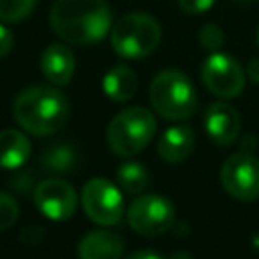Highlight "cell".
<instances>
[{
  "label": "cell",
  "instance_id": "3957f363",
  "mask_svg": "<svg viewBox=\"0 0 259 259\" xmlns=\"http://www.w3.org/2000/svg\"><path fill=\"white\" fill-rule=\"evenodd\" d=\"M150 103L164 119L180 121L196 111L198 95L184 73L176 69H164L150 83Z\"/></svg>",
  "mask_w": 259,
  "mask_h": 259
},
{
  "label": "cell",
  "instance_id": "4fadbf2b",
  "mask_svg": "<svg viewBox=\"0 0 259 259\" xmlns=\"http://www.w3.org/2000/svg\"><path fill=\"white\" fill-rule=\"evenodd\" d=\"M77 253L79 259H119L123 253V241L113 231H91L81 239Z\"/></svg>",
  "mask_w": 259,
  "mask_h": 259
},
{
  "label": "cell",
  "instance_id": "30bf717a",
  "mask_svg": "<svg viewBox=\"0 0 259 259\" xmlns=\"http://www.w3.org/2000/svg\"><path fill=\"white\" fill-rule=\"evenodd\" d=\"M36 208L51 221H67L77 208L75 188L63 178H47L34 188Z\"/></svg>",
  "mask_w": 259,
  "mask_h": 259
},
{
  "label": "cell",
  "instance_id": "ffe728a7",
  "mask_svg": "<svg viewBox=\"0 0 259 259\" xmlns=\"http://www.w3.org/2000/svg\"><path fill=\"white\" fill-rule=\"evenodd\" d=\"M18 219V204L16 200L6 194V192H0V231H6L10 229Z\"/></svg>",
  "mask_w": 259,
  "mask_h": 259
},
{
  "label": "cell",
  "instance_id": "44dd1931",
  "mask_svg": "<svg viewBox=\"0 0 259 259\" xmlns=\"http://www.w3.org/2000/svg\"><path fill=\"white\" fill-rule=\"evenodd\" d=\"M198 38H200V45L208 51H217L221 45H223V30L217 26V24H204L198 32Z\"/></svg>",
  "mask_w": 259,
  "mask_h": 259
},
{
  "label": "cell",
  "instance_id": "8fae6325",
  "mask_svg": "<svg viewBox=\"0 0 259 259\" xmlns=\"http://www.w3.org/2000/svg\"><path fill=\"white\" fill-rule=\"evenodd\" d=\"M204 130L217 146H231L241 130L239 111L225 101L208 105L204 111Z\"/></svg>",
  "mask_w": 259,
  "mask_h": 259
},
{
  "label": "cell",
  "instance_id": "603a6c76",
  "mask_svg": "<svg viewBox=\"0 0 259 259\" xmlns=\"http://www.w3.org/2000/svg\"><path fill=\"white\" fill-rule=\"evenodd\" d=\"M12 49V32L8 30V26H4L0 22V59L6 57Z\"/></svg>",
  "mask_w": 259,
  "mask_h": 259
},
{
  "label": "cell",
  "instance_id": "5bb4252c",
  "mask_svg": "<svg viewBox=\"0 0 259 259\" xmlns=\"http://www.w3.org/2000/svg\"><path fill=\"white\" fill-rule=\"evenodd\" d=\"M194 148V132L188 125L168 127L158 140V154L168 164H178L190 156Z\"/></svg>",
  "mask_w": 259,
  "mask_h": 259
},
{
  "label": "cell",
  "instance_id": "ba28073f",
  "mask_svg": "<svg viewBox=\"0 0 259 259\" xmlns=\"http://www.w3.org/2000/svg\"><path fill=\"white\" fill-rule=\"evenodd\" d=\"M200 77H202L204 87L212 95L225 97V99L237 97L245 87L243 67L239 65L237 59H233L227 53L212 51L200 67Z\"/></svg>",
  "mask_w": 259,
  "mask_h": 259
},
{
  "label": "cell",
  "instance_id": "8992f818",
  "mask_svg": "<svg viewBox=\"0 0 259 259\" xmlns=\"http://www.w3.org/2000/svg\"><path fill=\"white\" fill-rule=\"evenodd\" d=\"M81 206L87 219L101 227L117 225L123 217V196L119 188L99 176L83 184Z\"/></svg>",
  "mask_w": 259,
  "mask_h": 259
},
{
  "label": "cell",
  "instance_id": "6da1fadb",
  "mask_svg": "<svg viewBox=\"0 0 259 259\" xmlns=\"http://www.w3.org/2000/svg\"><path fill=\"white\" fill-rule=\"evenodd\" d=\"M49 22L55 34L71 45L99 42L113 26L105 0H57Z\"/></svg>",
  "mask_w": 259,
  "mask_h": 259
},
{
  "label": "cell",
  "instance_id": "7402d4cb",
  "mask_svg": "<svg viewBox=\"0 0 259 259\" xmlns=\"http://www.w3.org/2000/svg\"><path fill=\"white\" fill-rule=\"evenodd\" d=\"M178 4L188 14H202L214 4V0H178Z\"/></svg>",
  "mask_w": 259,
  "mask_h": 259
},
{
  "label": "cell",
  "instance_id": "484cf974",
  "mask_svg": "<svg viewBox=\"0 0 259 259\" xmlns=\"http://www.w3.org/2000/svg\"><path fill=\"white\" fill-rule=\"evenodd\" d=\"M170 259H192L188 253H184V251H178V253H174Z\"/></svg>",
  "mask_w": 259,
  "mask_h": 259
},
{
  "label": "cell",
  "instance_id": "7c38bea8",
  "mask_svg": "<svg viewBox=\"0 0 259 259\" xmlns=\"http://www.w3.org/2000/svg\"><path fill=\"white\" fill-rule=\"evenodd\" d=\"M40 71L57 87H63L71 81L75 73V55L67 45L53 42L40 55Z\"/></svg>",
  "mask_w": 259,
  "mask_h": 259
},
{
  "label": "cell",
  "instance_id": "7a4b0ae2",
  "mask_svg": "<svg viewBox=\"0 0 259 259\" xmlns=\"http://www.w3.org/2000/svg\"><path fill=\"white\" fill-rule=\"evenodd\" d=\"M12 113L24 132L42 138L55 134L67 123L69 99L57 89V85H34L16 95Z\"/></svg>",
  "mask_w": 259,
  "mask_h": 259
},
{
  "label": "cell",
  "instance_id": "ac0fdd59",
  "mask_svg": "<svg viewBox=\"0 0 259 259\" xmlns=\"http://www.w3.org/2000/svg\"><path fill=\"white\" fill-rule=\"evenodd\" d=\"M36 0H0V20L2 22H20L26 18Z\"/></svg>",
  "mask_w": 259,
  "mask_h": 259
},
{
  "label": "cell",
  "instance_id": "cb8c5ba5",
  "mask_svg": "<svg viewBox=\"0 0 259 259\" xmlns=\"http://www.w3.org/2000/svg\"><path fill=\"white\" fill-rule=\"evenodd\" d=\"M247 75L251 77V81H255V83L259 85V57L249 61V65H247Z\"/></svg>",
  "mask_w": 259,
  "mask_h": 259
},
{
  "label": "cell",
  "instance_id": "5b68a950",
  "mask_svg": "<svg viewBox=\"0 0 259 259\" xmlns=\"http://www.w3.org/2000/svg\"><path fill=\"white\" fill-rule=\"evenodd\" d=\"M154 134V113L146 107H127L109 121L107 144L117 156H134L152 142Z\"/></svg>",
  "mask_w": 259,
  "mask_h": 259
},
{
  "label": "cell",
  "instance_id": "277c9868",
  "mask_svg": "<svg viewBox=\"0 0 259 259\" xmlns=\"http://www.w3.org/2000/svg\"><path fill=\"white\" fill-rule=\"evenodd\" d=\"M113 51L123 59H144L160 42L162 30L154 16L144 12H130L121 16L109 32Z\"/></svg>",
  "mask_w": 259,
  "mask_h": 259
},
{
  "label": "cell",
  "instance_id": "2e32d148",
  "mask_svg": "<svg viewBox=\"0 0 259 259\" xmlns=\"http://www.w3.org/2000/svg\"><path fill=\"white\" fill-rule=\"evenodd\" d=\"M103 91L113 101H127L138 91V77L125 65H115L103 75Z\"/></svg>",
  "mask_w": 259,
  "mask_h": 259
},
{
  "label": "cell",
  "instance_id": "9a60e30c",
  "mask_svg": "<svg viewBox=\"0 0 259 259\" xmlns=\"http://www.w3.org/2000/svg\"><path fill=\"white\" fill-rule=\"evenodd\" d=\"M30 156V142L18 130L0 132V168L14 170L20 168Z\"/></svg>",
  "mask_w": 259,
  "mask_h": 259
},
{
  "label": "cell",
  "instance_id": "d4e9b609",
  "mask_svg": "<svg viewBox=\"0 0 259 259\" xmlns=\"http://www.w3.org/2000/svg\"><path fill=\"white\" fill-rule=\"evenodd\" d=\"M127 259H162V255H160V253H156V251H148V249H144V251L132 253Z\"/></svg>",
  "mask_w": 259,
  "mask_h": 259
},
{
  "label": "cell",
  "instance_id": "d6986e66",
  "mask_svg": "<svg viewBox=\"0 0 259 259\" xmlns=\"http://www.w3.org/2000/svg\"><path fill=\"white\" fill-rule=\"evenodd\" d=\"M42 162H45V166H47L49 170L65 172V170L73 168V164H75V154H73L65 144H61V146L49 148V150L45 152V156H42Z\"/></svg>",
  "mask_w": 259,
  "mask_h": 259
},
{
  "label": "cell",
  "instance_id": "9c48e42d",
  "mask_svg": "<svg viewBox=\"0 0 259 259\" xmlns=\"http://www.w3.org/2000/svg\"><path fill=\"white\" fill-rule=\"evenodd\" d=\"M223 188L237 200L259 198V160L251 154H235L221 168Z\"/></svg>",
  "mask_w": 259,
  "mask_h": 259
},
{
  "label": "cell",
  "instance_id": "e0dca14e",
  "mask_svg": "<svg viewBox=\"0 0 259 259\" xmlns=\"http://www.w3.org/2000/svg\"><path fill=\"white\" fill-rule=\"evenodd\" d=\"M117 182L127 194H142L148 188V170L140 162H123L117 168Z\"/></svg>",
  "mask_w": 259,
  "mask_h": 259
},
{
  "label": "cell",
  "instance_id": "4316f807",
  "mask_svg": "<svg viewBox=\"0 0 259 259\" xmlns=\"http://www.w3.org/2000/svg\"><path fill=\"white\" fill-rule=\"evenodd\" d=\"M257 45H259V30H257Z\"/></svg>",
  "mask_w": 259,
  "mask_h": 259
},
{
  "label": "cell",
  "instance_id": "52a82bcc",
  "mask_svg": "<svg viewBox=\"0 0 259 259\" xmlns=\"http://www.w3.org/2000/svg\"><path fill=\"white\" fill-rule=\"evenodd\" d=\"M127 223L140 235H162L174 223V206L162 194H140L127 208Z\"/></svg>",
  "mask_w": 259,
  "mask_h": 259
}]
</instances>
